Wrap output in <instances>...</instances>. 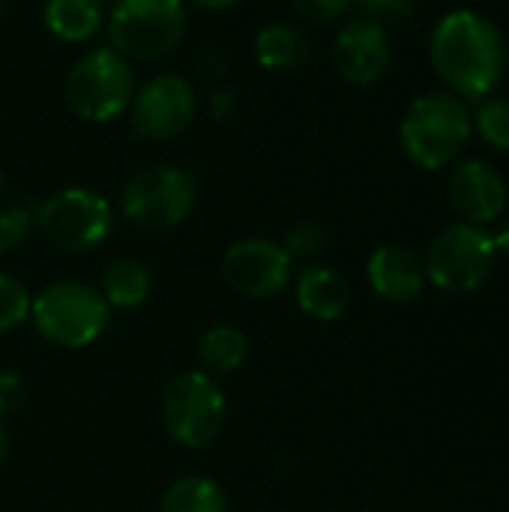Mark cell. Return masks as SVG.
<instances>
[{
	"mask_svg": "<svg viewBox=\"0 0 509 512\" xmlns=\"http://www.w3.org/2000/svg\"><path fill=\"white\" fill-rule=\"evenodd\" d=\"M195 177L177 165H150L129 177L123 189V213L138 228H174L195 210Z\"/></svg>",
	"mask_w": 509,
	"mask_h": 512,
	"instance_id": "cell-9",
	"label": "cell"
},
{
	"mask_svg": "<svg viewBox=\"0 0 509 512\" xmlns=\"http://www.w3.org/2000/svg\"><path fill=\"white\" fill-rule=\"evenodd\" d=\"M390 60H393V48H390L387 27L366 18H354L339 30L333 45V63L348 84L369 87L381 81L384 72L390 69Z\"/></svg>",
	"mask_w": 509,
	"mask_h": 512,
	"instance_id": "cell-12",
	"label": "cell"
},
{
	"mask_svg": "<svg viewBox=\"0 0 509 512\" xmlns=\"http://www.w3.org/2000/svg\"><path fill=\"white\" fill-rule=\"evenodd\" d=\"M132 129L147 141H168L189 129L195 120V90L177 72L153 75L141 90L132 96Z\"/></svg>",
	"mask_w": 509,
	"mask_h": 512,
	"instance_id": "cell-10",
	"label": "cell"
},
{
	"mask_svg": "<svg viewBox=\"0 0 509 512\" xmlns=\"http://www.w3.org/2000/svg\"><path fill=\"white\" fill-rule=\"evenodd\" d=\"M0 186H3V174H0Z\"/></svg>",
	"mask_w": 509,
	"mask_h": 512,
	"instance_id": "cell-34",
	"label": "cell"
},
{
	"mask_svg": "<svg viewBox=\"0 0 509 512\" xmlns=\"http://www.w3.org/2000/svg\"><path fill=\"white\" fill-rule=\"evenodd\" d=\"M492 240H495V252L509 258V219L498 228V234H492Z\"/></svg>",
	"mask_w": 509,
	"mask_h": 512,
	"instance_id": "cell-29",
	"label": "cell"
},
{
	"mask_svg": "<svg viewBox=\"0 0 509 512\" xmlns=\"http://www.w3.org/2000/svg\"><path fill=\"white\" fill-rule=\"evenodd\" d=\"M42 21L63 42H87L102 27V6L96 0H48Z\"/></svg>",
	"mask_w": 509,
	"mask_h": 512,
	"instance_id": "cell-17",
	"label": "cell"
},
{
	"mask_svg": "<svg viewBox=\"0 0 509 512\" xmlns=\"http://www.w3.org/2000/svg\"><path fill=\"white\" fill-rule=\"evenodd\" d=\"M63 93L81 120L108 123L132 105L135 75L123 54L114 48H96L69 69Z\"/></svg>",
	"mask_w": 509,
	"mask_h": 512,
	"instance_id": "cell-5",
	"label": "cell"
},
{
	"mask_svg": "<svg viewBox=\"0 0 509 512\" xmlns=\"http://www.w3.org/2000/svg\"><path fill=\"white\" fill-rule=\"evenodd\" d=\"M111 204L84 186H69L45 198L36 210V228L42 237L63 252H87L105 243L111 234Z\"/></svg>",
	"mask_w": 509,
	"mask_h": 512,
	"instance_id": "cell-8",
	"label": "cell"
},
{
	"mask_svg": "<svg viewBox=\"0 0 509 512\" xmlns=\"http://www.w3.org/2000/svg\"><path fill=\"white\" fill-rule=\"evenodd\" d=\"M495 240L483 225L456 222L438 231L426 252V282L447 294L477 291L495 270Z\"/></svg>",
	"mask_w": 509,
	"mask_h": 512,
	"instance_id": "cell-7",
	"label": "cell"
},
{
	"mask_svg": "<svg viewBox=\"0 0 509 512\" xmlns=\"http://www.w3.org/2000/svg\"><path fill=\"white\" fill-rule=\"evenodd\" d=\"M6 450H9V435H6V426H3V420H0V465H3V459H6Z\"/></svg>",
	"mask_w": 509,
	"mask_h": 512,
	"instance_id": "cell-31",
	"label": "cell"
},
{
	"mask_svg": "<svg viewBox=\"0 0 509 512\" xmlns=\"http://www.w3.org/2000/svg\"><path fill=\"white\" fill-rule=\"evenodd\" d=\"M456 213L471 225H489L507 210V183L501 171L483 159H465L447 180Z\"/></svg>",
	"mask_w": 509,
	"mask_h": 512,
	"instance_id": "cell-13",
	"label": "cell"
},
{
	"mask_svg": "<svg viewBox=\"0 0 509 512\" xmlns=\"http://www.w3.org/2000/svg\"><path fill=\"white\" fill-rule=\"evenodd\" d=\"M429 57L453 96L483 102L507 72V39L492 18L474 9H453L435 24Z\"/></svg>",
	"mask_w": 509,
	"mask_h": 512,
	"instance_id": "cell-1",
	"label": "cell"
},
{
	"mask_svg": "<svg viewBox=\"0 0 509 512\" xmlns=\"http://www.w3.org/2000/svg\"><path fill=\"white\" fill-rule=\"evenodd\" d=\"M249 354V339L243 330L231 327V324H219V327H210L198 348H195V357H198V366L201 372L207 375H228L234 372Z\"/></svg>",
	"mask_w": 509,
	"mask_h": 512,
	"instance_id": "cell-19",
	"label": "cell"
},
{
	"mask_svg": "<svg viewBox=\"0 0 509 512\" xmlns=\"http://www.w3.org/2000/svg\"><path fill=\"white\" fill-rule=\"evenodd\" d=\"M291 3H294V12L312 24H330L342 18L351 6V0H291Z\"/></svg>",
	"mask_w": 509,
	"mask_h": 512,
	"instance_id": "cell-26",
	"label": "cell"
},
{
	"mask_svg": "<svg viewBox=\"0 0 509 512\" xmlns=\"http://www.w3.org/2000/svg\"><path fill=\"white\" fill-rule=\"evenodd\" d=\"M228 402L219 381L201 369L180 372L162 393V426L180 447L201 450L225 426Z\"/></svg>",
	"mask_w": 509,
	"mask_h": 512,
	"instance_id": "cell-6",
	"label": "cell"
},
{
	"mask_svg": "<svg viewBox=\"0 0 509 512\" xmlns=\"http://www.w3.org/2000/svg\"><path fill=\"white\" fill-rule=\"evenodd\" d=\"M24 396H27V393H24L21 375H15V372H0V417L9 414V411H15V408H21Z\"/></svg>",
	"mask_w": 509,
	"mask_h": 512,
	"instance_id": "cell-27",
	"label": "cell"
},
{
	"mask_svg": "<svg viewBox=\"0 0 509 512\" xmlns=\"http://www.w3.org/2000/svg\"><path fill=\"white\" fill-rule=\"evenodd\" d=\"M471 111L468 102L453 93H426L411 102L405 120L399 126V138L405 156L426 168L441 171L459 159L465 144L471 141Z\"/></svg>",
	"mask_w": 509,
	"mask_h": 512,
	"instance_id": "cell-2",
	"label": "cell"
},
{
	"mask_svg": "<svg viewBox=\"0 0 509 512\" xmlns=\"http://www.w3.org/2000/svg\"><path fill=\"white\" fill-rule=\"evenodd\" d=\"M30 291L9 273H0V336L21 327L30 315Z\"/></svg>",
	"mask_w": 509,
	"mask_h": 512,
	"instance_id": "cell-22",
	"label": "cell"
},
{
	"mask_svg": "<svg viewBox=\"0 0 509 512\" xmlns=\"http://www.w3.org/2000/svg\"><path fill=\"white\" fill-rule=\"evenodd\" d=\"M474 126L489 147L509 153V96L483 99L480 111L474 114Z\"/></svg>",
	"mask_w": 509,
	"mask_h": 512,
	"instance_id": "cell-21",
	"label": "cell"
},
{
	"mask_svg": "<svg viewBox=\"0 0 509 512\" xmlns=\"http://www.w3.org/2000/svg\"><path fill=\"white\" fill-rule=\"evenodd\" d=\"M210 108H213V117L216 120H228L237 108V93L234 90H216L213 99H210Z\"/></svg>",
	"mask_w": 509,
	"mask_h": 512,
	"instance_id": "cell-28",
	"label": "cell"
},
{
	"mask_svg": "<svg viewBox=\"0 0 509 512\" xmlns=\"http://www.w3.org/2000/svg\"><path fill=\"white\" fill-rule=\"evenodd\" d=\"M111 306L84 282H51L30 300L36 333L57 348H87L108 327Z\"/></svg>",
	"mask_w": 509,
	"mask_h": 512,
	"instance_id": "cell-3",
	"label": "cell"
},
{
	"mask_svg": "<svg viewBox=\"0 0 509 512\" xmlns=\"http://www.w3.org/2000/svg\"><path fill=\"white\" fill-rule=\"evenodd\" d=\"M351 6H357L360 18L381 27L390 21H405L414 12V0H351Z\"/></svg>",
	"mask_w": 509,
	"mask_h": 512,
	"instance_id": "cell-25",
	"label": "cell"
},
{
	"mask_svg": "<svg viewBox=\"0 0 509 512\" xmlns=\"http://www.w3.org/2000/svg\"><path fill=\"white\" fill-rule=\"evenodd\" d=\"M159 512H228V498L210 477H183L165 489Z\"/></svg>",
	"mask_w": 509,
	"mask_h": 512,
	"instance_id": "cell-20",
	"label": "cell"
},
{
	"mask_svg": "<svg viewBox=\"0 0 509 512\" xmlns=\"http://www.w3.org/2000/svg\"><path fill=\"white\" fill-rule=\"evenodd\" d=\"M36 225V213L27 207H3L0 210V252L18 249Z\"/></svg>",
	"mask_w": 509,
	"mask_h": 512,
	"instance_id": "cell-23",
	"label": "cell"
},
{
	"mask_svg": "<svg viewBox=\"0 0 509 512\" xmlns=\"http://www.w3.org/2000/svg\"><path fill=\"white\" fill-rule=\"evenodd\" d=\"M153 288V276L147 264L138 258H114L102 273V297L117 309H138Z\"/></svg>",
	"mask_w": 509,
	"mask_h": 512,
	"instance_id": "cell-18",
	"label": "cell"
},
{
	"mask_svg": "<svg viewBox=\"0 0 509 512\" xmlns=\"http://www.w3.org/2000/svg\"><path fill=\"white\" fill-rule=\"evenodd\" d=\"M222 276L237 294L252 300H270L291 285L294 258L282 249V243L264 237L237 240L222 258Z\"/></svg>",
	"mask_w": 509,
	"mask_h": 512,
	"instance_id": "cell-11",
	"label": "cell"
},
{
	"mask_svg": "<svg viewBox=\"0 0 509 512\" xmlns=\"http://www.w3.org/2000/svg\"><path fill=\"white\" fill-rule=\"evenodd\" d=\"M369 285L387 303H411L426 288L423 261L405 246H381L369 258Z\"/></svg>",
	"mask_w": 509,
	"mask_h": 512,
	"instance_id": "cell-14",
	"label": "cell"
},
{
	"mask_svg": "<svg viewBox=\"0 0 509 512\" xmlns=\"http://www.w3.org/2000/svg\"><path fill=\"white\" fill-rule=\"evenodd\" d=\"M327 237H324V228L318 222H297L288 234H285V243L282 249L291 255V258H315L321 255Z\"/></svg>",
	"mask_w": 509,
	"mask_h": 512,
	"instance_id": "cell-24",
	"label": "cell"
},
{
	"mask_svg": "<svg viewBox=\"0 0 509 512\" xmlns=\"http://www.w3.org/2000/svg\"><path fill=\"white\" fill-rule=\"evenodd\" d=\"M99 6H114V3H120V0H96Z\"/></svg>",
	"mask_w": 509,
	"mask_h": 512,
	"instance_id": "cell-32",
	"label": "cell"
},
{
	"mask_svg": "<svg viewBox=\"0 0 509 512\" xmlns=\"http://www.w3.org/2000/svg\"><path fill=\"white\" fill-rule=\"evenodd\" d=\"M309 39L294 24H267L255 36V60L270 72H294L309 60Z\"/></svg>",
	"mask_w": 509,
	"mask_h": 512,
	"instance_id": "cell-16",
	"label": "cell"
},
{
	"mask_svg": "<svg viewBox=\"0 0 509 512\" xmlns=\"http://www.w3.org/2000/svg\"><path fill=\"white\" fill-rule=\"evenodd\" d=\"M0 18H3V0H0Z\"/></svg>",
	"mask_w": 509,
	"mask_h": 512,
	"instance_id": "cell-33",
	"label": "cell"
},
{
	"mask_svg": "<svg viewBox=\"0 0 509 512\" xmlns=\"http://www.w3.org/2000/svg\"><path fill=\"white\" fill-rule=\"evenodd\" d=\"M351 300L348 282L327 264H312L297 276V303L315 321H336L345 315Z\"/></svg>",
	"mask_w": 509,
	"mask_h": 512,
	"instance_id": "cell-15",
	"label": "cell"
},
{
	"mask_svg": "<svg viewBox=\"0 0 509 512\" xmlns=\"http://www.w3.org/2000/svg\"><path fill=\"white\" fill-rule=\"evenodd\" d=\"M186 0H120L111 6L108 39L126 60H159L186 36Z\"/></svg>",
	"mask_w": 509,
	"mask_h": 512,
	"instance_id": "cell-4",
	"label": "cell"
},
{
	"mask_svg": "<svg viewBox=\"0 0 509 512\" xmlns=\"http://www.w3.org/2000/svg\"><path fill=\"white\" fill-rule=\"evenodd\" d=\"M189 3H195V6H201V9H228V6H237L240 0H189Z\"/></svg>",
	"mask_w": 509,
	"mask_h": 512,
	"instance_id": "cell-30",
	"label": "cell"
}]
</instances>
